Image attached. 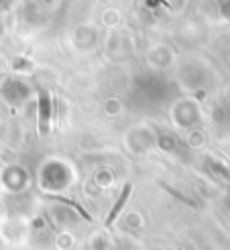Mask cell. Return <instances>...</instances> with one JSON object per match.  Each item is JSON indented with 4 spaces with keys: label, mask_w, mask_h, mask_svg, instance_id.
Returning a JSON list of instances; mask_svg holds the SVG:
<instances>
[{
    "label": "cell",
    "mask_w": 230,
    "mask_h": 250,
    "mask_svg": "<svg viewBox=\"0 0 230 250\" xmlns=\"http://www.w3.org/2000/svg\"><path fill=\"white\" fill-rule=\"evenodd\" d=\"M47 106H49V102H47V94L45 92H41V132L45 134L47 132V118H49V114H47Z\"/></svg>",
    "instance_id": "obj_2"
},
{
    "label": "cell",
    "mask_w": 230,
    "mask_h": 250,
    "mask_svg": "<svg viewBox=\"0 0 230 250\" xmlns=\"http://www.w3.org/2000/svg\"><path fill=\"white\" fill-rule=\"evenodd\" d=\"M131 189H133V185H131V183H126V185H124V189H122V193H120V197L116 199V204L112 206L110 214H108V218H106V226H112L114 220L118 218V214L122 211V208H124V204H126V199H129V195H131Z\"/></svg>",
    "instance_id": "obj_1"
}]
</instances>
